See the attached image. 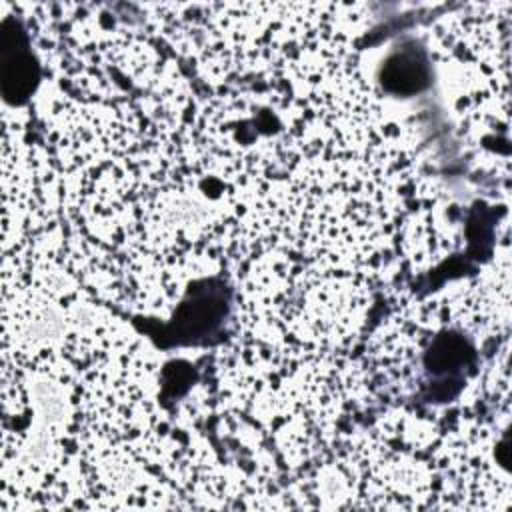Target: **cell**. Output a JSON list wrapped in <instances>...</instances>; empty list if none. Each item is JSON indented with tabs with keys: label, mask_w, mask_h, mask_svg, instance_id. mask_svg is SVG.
I'll return each mask as SVG.
<instances>
[{
	"label": "cell",
	"mask_w": 512,
	"mask_h": 512,
	"mask_svg": "<svg viewBox=\"0 0 512 512\" xmlns=\"http://www.w3.org/2000/svg\"><path fill=\"white\" fill-rule=\"evenodd\" d=\"M28 56L12 54L2 66V90L8 100L26 96L36 80V68Z\"/></svg>",
	"instance_id": "2"
},
{
	"label": "cell",
	"mask_w": 512,
	"mask_h": 512,
	"mask_svg": "<svg viewBox=\"0 0 512 512\" xmlns=\"http://www.w3.org/2000/svg\"><path fill=\"white\" fill-rule=\"evenodd\" d=\"M382 82L392 92H412L424 82V64L416 54L404 52L394 56L382 72Z\"/></svg>",
	"instance_id": "1"
}]
</instances>
